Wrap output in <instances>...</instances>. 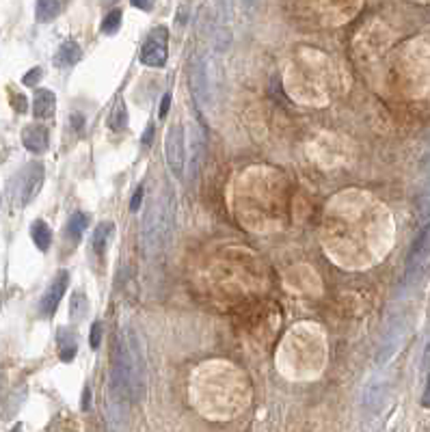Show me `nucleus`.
<instances>
[{
  "instance_id": "1",
  "label": "nucleus",
  "mask_w": 430,
  "mask_h": 432,
  "mask_svg": "<svg viewBox=\"0 0 430 432\" xmlns=\"http://www.w3.org/2000/svg\"><path fill=\"white\" fill-rule=\"evenodd\" d=\"M175 210L177 203L171 188L156 195L147 205L143 220V245L147 255H160L162 251L169 249L175 229Z\"/></svg>"
},
{
  "instance_id": "2",
  "label": "nucleus",
  "mask_w": 430,
  "mask_h": 432,
  "mask_svg": "<svg viewBox=\"0 0 430 432\" xmlns=\"http://www.w3.org/2000/svg\"><path fill=\"white\" fill-rule=\"evenodd\" d=\"M167 46H169V31L165 26L154 28L141 48V63L147 67H162L167 63V54H169Z\"/></svg>"
},
{
  "instance_id": "3",
  "label": "nucleus",
  "mask_w": 430,
  "mask_h": 432,
  "mask_svg": "<svg viewBox=\"0 0 430 432\" xmlns=\"http://www.w3.org/2000/svg\"><path fill=\"white\" fill-rule=\"evenodd\" d=\"M430 262V220L420 229L407 258V281H415Z\"/></svg>"
},
{
  "instance_id": "4",
  "label": "nucleus",
  "mask_w": 430,
  "mask_h": 432,
  "mask_svg": "<svg viewBox=\"0 0 430 432\" xmlns=\"http://www.w3.org/2000/svg\"><path fill=\"white\" fill-rule=\"evenodd\" d=\"M43 165L41 162H31L16 180V197H18V205H28L41 190L43 184Z\"/></svg>"
},
{
  "instance_id": "5",
  "label": "nucleus",
  "mask_w": 430,
  "mask_h": 432,
  "mask_svg": "<svg viewBox=\"0 0 430 432\" xmlns=\"http://www.w3.org/2000/svg\"><path fill=\"white\" fill-rule=\"evenodd\" d=\"M165 154H167V165L175 177L184 175V128L182 126H171L165 139Z\"/></svg>"
},
{
  "instance_id": "6",
  "label": "nucleus",
  "mask_w": 430,
  "mask_h": 432,
  "mask_svg": "<svg viewBox=\"0 0 430 432\" xmlns=\"http://www.w3.org/2000/svg\"><path fill=\"white\" fill-rule=\"evenodd\" d=\"M67 283H69V273H67V271H61V273H58V275L50 281V286H48L46 292H43L41 303H39V309H41V314H43V316H52L54 311H56L58 303H61L63 294H65V290H67Z\"/></svg>"
},
{
  "instance_id": "7",
  "label": "nucleus",
  "mask_w": 430,
  "mask_h": 432,
  "mask_svg": "<svg viewBox=\"0 0 430 432\" xmlns=\"http://www.w3.org/2000/svg\"><path fill=\"white\" fill-rule=\"evenodd\" d=\"M190 89H192V98L197 100L201 109H205L210 104V78H207V65L201 56L190 69Z\"/></svg>"
},
{
  "instance_id": "8",
  "label": "nucleus",
  "mask_w": 430,
  "mask_h": 432,
  "mask_svg": "<svg viewBox=\"0 0 430 432\" xmlns=\"http://www.w3.org/2000/svg\"><path fill=\"white\" fill-rule=\"evenodd\" d=\"M22 143H24L26 150L31 152V154H35V156L46 154L48 145H50L48 128H43V126H28V128H24V132H22Z\"/></svg>"
},
{
  "instance_id": "9",
  "label": "nucleus",
  "mask_w": 430,
  "mask_h": 432,
  "mask_svg": "<svg viewBox=\"0 0 430 432\" xmlns=\"http://www.w3.org/2000/svg\"><path fill=\"white\" fill-rule=\"evenodd\" d=\"M387 394H389V385L385 378H372L363 389V405L370 409V411H378L385 400H387Z\"/></svg>"
},
{
  "instance_id": "10",
  "label": "nucleus",
  "mask_w": 430,
  "mask_h": 432,
  "mask_svg": "<svg viewBox=\"0 0 430 432\" xmlns=\"http://www.w3.org/2000/svg\"><path fill=\"white\" fill-rule=\"evenodd\" d=\"M407 326H405V322H400V320H396L392 326H389V331H387V335H385V339H383V344H381V352H378V361H387L389 356L400 348V344H403V337H405V331Z\"/></svg>"
},
{
  "instance_id": "11",
  "label": "nucleus",
  "mask_w": 430,
  "mask_h": 432,
  "mask_svg": "<svg viewBox=\"0 0 430 432\" xmlns=\"http://www.w3.org/2000/svg\"><path fill=\"white\" fill-rule=\"evenodd\" d=\"M67 5H69V0H37L35 18L41 24H48L61 16V13L67 9Z\"/></svg>"
},
{
  "instance_id": "12",
  "label": "nucleus",
  "mask_w": 430,
  "mask_h": 432,
  "mask_svg": "<svg viewBox=\"0 0 430 432\" xmlns=\"http://www.w3.org/2000/svg\"><path fill=\"white\" fill-rule=\"evenodd\" d=\"M80 56H82V50H80L78 43L67 39V41L61 43V48L56 50V54H54V65L61 67V69L71 67V65H76L80 61Z\"/></svg>"
},
{
  "instance_id": "13",
  "label": "nucleus",
  "mask_w": 430,
  "mask_h": 432,
  "mask_svg": "<svg viewBox=\"0 0 430 432\" xmlns=\"http://www.w3.org/2000/svg\"><path fill=\"white\" fill-rule=\"evenodd\" d=\"M56 98L48 89H37L35 100H33V115L35 119H50L54 115Z\"/></svg>"
},
{
  "instance_id": "14",
  "label": "nucleus",
  "mask_w": 430,
  "mask_h": 432,
  "mask_svg": "<svg viewBox=\"0 0 430 432\" xmlns=\"http://www.w3.org/2000/svg\"><path fill=\"white\" fill-rule=\"evenodd\" d=\"M58 356H61L63 363H69L73 356H76V350H78V341H76V335H73L71 331L67 329H61L58 331Z\"/></svg>"
},
{
  "instance_id": "15",
  "label": "nucleus",
  "mask_w": 430,
  "mask_h": 432,
  "mask_svg": "<svg viewBox=\"0 0 430 432\" xmlns=\"http://www.w3.org/2000/svg\"><path fill=\"white\" fill-rule=\"evenodd\" d=\"M31 236H33V242L37 245L39 251H48L52 245V231L43 220H35L31 225Z\"/></svg>"
},
{
  "instance_id": "16",
  "label": "nucleus",
  "mask_w": 430,
  "mask_h": 432,
  "mask_svg": "<svg viewBox=\"0 0 430 432\" xmlns=\"http://www.w3.org/2000/svg\"><path fill=\"white\" fill-rule=\"evenodd\" d=\"M89 225V216L84 212H73L69 223H67V236L71 238V242H78L80 240V236L84 234Z\"/></svg>"
},
{
  "instance_id": "17",
  "label": "nucleus",
  "mask_w": 430,
  "mask_h": 432,
  "mask_svg": "<svg viewBox=\"0 0 430 432\" xmlns=\"http://www.w3.org/2000/svg\"><path fill=\"white\" fill-rule=\"evenodd\" d=\"M87 311H89L87 296L82 292H73L71 301H69V318H71V322H80Z\"/></svg>"
},
{
  "instance_id": "18",
  "label": "nucleus",
  "mask_w": 430,
  "mask_h": 432,
  "mask_svg": "<svg viewBox=\"0 0 430 432\" xmlns=\"http://www.w3.org/2000/svg\"><path fill=\"white\" fill-rule=\"evenodd\" d=\"M113 223L109 220H104V223H100V225L95 227V234H93V249H95V253H102L104 249H106V245H109V240H111V236H113Z\"/></svg>"
},
{
  "instance_id": "19",
  "label": "nucleus",
  "mask_w": 430,
  "mask_h": 432,
  "mask_svg": "<svg viewBox=\"0 0 430 432\" xmlns=\"http://www.w3.org/2000/svg\"><path fill=\"white\" fill-rule=\"evenodd\" d=\"M109 124H111L113 130H124L126 128V124H128V111H126V102L124 100H117V104L113 106Z\"/></svg>"
},
{
  "instance_id": "20",
  "label": "nucleus",
  "mask_w": 430,
  "mask_h": 432,
  "mask_svg": "<svg viewBox=\"0 0 430 432\" xmlns=\"http://www.w3.org/2000/svg\"><path fill=\"white\" fill-rule=\"evenodd\" d=\"M122 26V11L120 9H113L106 18H104L102 22V33L104 35H115L117 31H120Z\"/></svg>"
},
{
  "instance_id": "21",
  "label": "nucleus",
  "mask_w": 430,
  "mask_h": 432,
  "mask_svg": "<svg viewBox=\"0 0 430 432\" xmlns=\"http://www.w3.org/2000/svg\"><path fill=\"white\" fill-rule=\"evenodd\" d=\"M100 341H102V322H93L91 326V337H89V344H91L93 350L100 348Z\"/></svg>"
},
{
  "instance_id": "22",
  "label": "nucleus",
  "mask_w": 430,
  "mask_h": 432,
  "mask_svg": "<svg viewBox=\"0 0 430 432\" xmlns=\"http://www.w3.org/2000/svg\"><path fill=\"white\" fill-rule=\"evenodd\" d=\"M41 76H43V73H41V69H39V67H35V69H31V71L26 73L22 82H24L26 87H35V84L41 80Z\"/></svg>"
},
{
  "instance_id": "23",
  "label": "nucleus",
  "mask_w": 430,
  "mask_h": 432,
  "mask_svg": "<svg viewBox=\"0 0 430 432\" xmlns=\"http://www.w3.org/2000/svg\"><path fill=\"white\" fill-rule=\"evenodd\" d=\"M141 201H143V188L139 186V188L135 190V197H132V201H130V210H132V212H139Z\"/></svg>"
},
{
  "instance_id": "24",
  "label": "nucleus",
  "mask_w": 430,
  "mask_h": 432,
  "mask_svg": "<svg viewBox=\"0 0 430 432\" xmlns=\"http://www.w3.org/2000/svg\"><path fill=\"white\" fill-rule=\"evenodd\" d=\"M132 7H137L141 11H150L154 7V0H130Z\"/></svg>"
},
{
  "instance_id": "25",
  "label": "nucleus",
  "mask_w": 430,
  "mask_h": 432,
  "mask_svg": "<svg viewBox=\"0 0 430 432\" xmlns=\"http://www.w3.org/2000/svg\"><path fill=\"white\" fill-rule=\"evenodd\" d=\"M152 139H154V124H150L147 126V130H145V134H143V145L147 147V145H152Z\"/></svg>"
},
{
  "instance_id": "26",
  "label": "nucleus",
  "mask_w": 430,
  "mask_h": 432,
  "mask_svg": "<svg viewBox=\"0 0 430 432\" xmlns=\"http://www.w3.org/2000/svg\"><path fill=\"white\" fill-rule=\"evenodd\" d=\"M169 106H171V93H167L165 98H162V104H160V117H165L169 113Z\"/></svg>"
},
{
  "instance_id": "27",
  "label": "nucleus",
  "mask_w": 430,
  "mask_h": 432,
  "mask_svg": "<svg viewBox=\"0 0 430 432\" xmlns=\"http://www.w3.org/2000/svg\"><path fill=\"white\" fill-rule=\"evenodd\" d=\"M422 407L430 409V374H428V383H426V391L422 396Z\"/></svg>"
},
{
  "instance_id": "28",
  "label": "nucleus",
  "mask_w": 430,
  "mask_h": 432,
  "mask_svg": "<svg viewBox=\"0 0 430 432\" xmlns=\"http://www.w3.org/2000/svg\"><path fill=\"white\" fill-rule=\"evenodd\" d=\"M422 367L424 370H430V341L426 344V348H424V359H422Z\"/></svg>"
},
{
  "instance_id": "29",
  "label": "nucleus",
  "mask_w": 430,
  "mask_h": 432,
  "mask_svg": "<svg viewBox=\"0 0 430 432\" xmlns=\"http://www.w3.org/2000/svg\"><path fill=\"white\" fill-rule=\"evenodd\" d=\"M89 407H91V391L84 389V394H82V411H87Z\"/></svg>"
},
{
  "instance_id": "30",
  "label": "nucleus",
  "mask_w": 430,
  "mask_h": 432,
  "mask_svg": "<svg viewBox=\"0 0 430 432\" xmlns=\"http://www.w3.org/2000/svg\"><path fill=\"white\" fill-rule=\"evenodd\" d=\"M13 104H16V109H18L20 113H24V111H26V100H24L22 95H18V98H16V102H13Z\"/></svg>"
},
{
  "instance_id": "31",
  "label": "nucleus",
  "mask_w": 430,
  "mask_h": 432,
  "mask_svg": "<svg viewBox=\"0 0 430 432\" xmlns=\"http://www.w3.org/2000/svg\"><path fill=\"white\" fill-rule=\"evenodd\" d=\"M73 126H76L78 130L82 128V117L80 115H73Z\"/></svg>"
},
{
  "instance_id": "32",
  "label": "nucleus",
  "mask_w": 430,
  "mask_h": 432,
  "mask_svg": "<svg viewBox=\"0 0 430 432\" xmlns=\"http://www.w3.org/2000/svg\"><path fill=\"white\" fill-rule=\"evenodd\" d=\"M242 3H245V7H247V9H251V7H253V5L258 3V0H242Z\"/></svg>"
},
{
  "instance_id": "33",
  "label": "nucleus",
  "mask_w": 430,
  "mask_h": 432,
  "mask_svg": "<svg viewBox=\"0 0 430 432\" xmlns=\"http://www.w3.org/2000/svg\"><path fill=\"white\" fill-rule=\"evenodd\" d=\"M102 3H115V0H102Z\"/></svg>"
}]
</instances>
